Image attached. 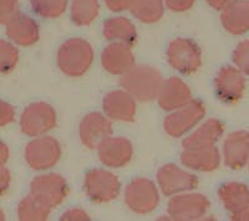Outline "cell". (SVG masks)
Here are the masks:
<instances>
[{
  "label": "cell",
  "instance_id": "cell-20",
  "mask_svg": "<svg viewBox=\"0 0 249 221\" xmlns=\"http://www.w3.org/2000/svg\"><path fill=\"white\" fill-rule=\"evenodd\" d=\"M221 134V126L217 121H208L195 133L187 137L182 143L183 149H196V148L211 147L217 137Z\"/></svg>",
  "mask_w": 249,
  "mask_h": 221
},
{
  "label": "cell",
  "instance_id": "cell-35",
  "mask_svg": "<svg viewBox=\"0 0 249 221\" xmlns=\"http://www.w3.org/2000/svg\"><path fill=\"white\" fill-rule=\"evenodd\" d=\"M207 3L214 9H222L231 3V0H207Z\"/></svg>",
  "mask_w": 249,
  "mask_h": 221
},
{
  "label": "cell",
  "instance_id": "cell-29",
  "mask_svg": "<svg viewBox=\"0 0 249 221\" xmlns=\"http://www.w3.org/2000/svg\"><path fill=\"white\" fill-rule=\"evenodd\" d=\"M15 110L12 105L0 99V127L9 125L14 121Z\"/></svg>",
  "mask_w": 249,
  "mask_h": 221
},
{
  "label": "cell",
  "instance_id": "cell-28",
  "mask_svg": "<svg viewBox=\"0 0 249 221\" xmlns=\"http://www.w3.org/2000/svg\"><path fill=\"white\" fill-rule=\"evenodd\" d=\"M19 0H0V25H5L19 13Z\"/></svg>",
  "mask_w": 249,
  "mask_h": 221
},
{
  "label": "cell",
  "instance_id": "cell-22",
  "mask_svg": "<svg viewBox=\"0 0 249 221\" xmlns=\"http://www.w3.org/2000/svg\"><path fill=\"white\" fill-rule=\"evenodd\" d=\"M99 12V0H71L70 16L75 25H90L97 17Z\"/></svg>",
  "mask_w": 249,
  "mask_h": 221
},
{
  "label": "cell",
  "instance_id": "cell-6",
  "mask_svg": "<svg viewBox=\"0 0 249 221\" xmlns=\"http://www.w3.org/2000/svg\"><path fill=\"white\" fill-rule=\"evenodd\" d=\"M167 60L175 70L190 75L201 66V51L197 44L191 39L177 37L168 44Z\"/></svg>",
  "mask_w": 249,
  "mask_h": 221
},
{
  "label": "cell",
  "instance_id": "cell-18",
  "mask_svg": "<svg viewBox=\"0 0 249 221\" xmlns=\"http://www.w3.org/2000/svg\"><path fill=\"white\" fill-rule=\"evenodd\" d=\"M102 34L110 41L133 45L137 41L136 26L130 19L124 16L111 17L104 23Z\"/></svg>",
  "mask_w": 249,
  "mask_h": 221
},
{
  "label": "cell",
  "instance_id": "cell-2",
  "mask_svg": "<svg viewBox=\"0 0 249 221\" xmlns=\"http://www.w3.org/2000/svg\"><path fill=\"white\" fill-rule=\"evenodd\" d=\"M93 50L90 44L80 37L66 40L57 51V66L70 77H80L90 68Z\"/></svg>",
  "mask_w": 249,
  "mask_h": 221
},
{
  "label": "cell",
  "instance_id": "cell-26",
  "mask_svg": "<svg viewBox=\"0 0 249 221\" xmlns=\"http://www.w3.org/2000/svg\"><path fill=\"white\" fill-rule=\"evenodd\" d=\"M217 88L219 96L224 99H233L238 96L241 86H239V77L231 70L221 71L217 79Z\"/></svg>",
  "mask_w": 249,
  "mask_h": 221
},
{
  "label": "cell",
  "instance_id": "cell-10",
  "mask_svg": "<svg viewBox=\"0 0 249 221\" xmlns=\"http://www.w3.org/2000/svg\"><path fill=\"white\" fill-rule=\"evenodd\" d=\"M157 182L166 196L188 191L197 187L198 180L193 174L181 169L175 164H166L157 172Z\"/></svg>",
  "mask_w": 249,
  "mask_h": 221
},
{
  "label": "cell",
  "instance_id": "cell-14",
  "mask_svg": "<svg viewBox=\"0 0 249 221\" xmlns=\"http://www.w3.org/2000/svg\"><path fill=\"white\" fill-rule=\"evenodd\" d=\"M102 108L108 118L120 122H132L136 116L135 98L124 90L108 92L104 97Z\"/></svg>",
  "mask_w": 249,
  "mask_h": 221
},
{
  "label": "cell",
  "instance_id": "cell-9",
  "mask_svg": "<svg viewBox=\"0 0 249 221\" xmlns=\"http://www.w3.org/2000/svg\"><path fill=\"white\" fill-rule=\"evenodd\" d=\"M204 116V107L197 99H191L187 105L175 110L166 117L163 127L166 133L173 138H179L196 126Z\"/></svg>",
  "mask_w": 249,
  "mask_h": 221
},
{
  "label": "cell",
  "instance_id": "cell-12",
  "mask_svg": "<svg viewBox=\"0 0 249 221\" xmlns=\"http://www.w3.org/2000/svg\"><path fill=\"white\" fill-rule=\"evenodd\" d=\"M80 139L89 149H97L105 139L112 136V125L101 113L86 114L80 122Z\"/></svg>",
  "mask_w": 249,
  "mask_h": 221
},
{
  "label": "cell",
  "instance_id": "cell-17",
  "mask_svg": "<svg viewBox=\"0 0 249 221\" xmlns=\"http://www.w3.org/2000/svg\"><path fill=\"white\" fill-rule=\"evenodd\" d=\"M101 63L106 71L112 75H124L135 65V56L130 45L113 43L106 46L101 55Z\"/></svg>",
  "mask_w": 249,
  "mask_h": 221
},
{
  "label": "cell",
  "instance_id": "cell-19",
  "mask_svg": "<svg viewBox=\"0 0 249 221\" xmlns=\"http://www.w3.org/2000/svg\"><path fill=\"white\" fill-rule=\"evenodd\" d=\"M181 162L184 167L196 170H212L218 164L217 150L212 147L183 149Z\"/></svg>",
  "mask_w": 249,
  "mask_h": 221
},
{
  "label": "cell",
  "instance_id": "cell-31",
  "mask_svg": "<svg viewBox=\"0 0 249 221\" xmlns=\"http://www.w3.org/2000/svg\"><path fill=\"white\" fill-rule=\"evenodd\" d=\"M62 221H85V220H90L89 218L88 213L84 211L81 209H70L68 211L62 214L61 216Z\"/></svg>",
  "mask_w": 249,
  "mask_h": 221
},
{
  "label": "cell",
  "instance_id": "cell-25",
  "mask_svg": "<svg viewBox=\"0 0 249 221\" xmlns=\"http://www.w3.org/2000/svg\"><path fill=\"white\" fill-rule=\"evenodd\" d=\"M69 0H30L33 12L45 19H56L65 13Z\"/></svg>",
  "mask_w": 249,
  "mask_h": 221
},
{
  "label": "cell",
  "instance_id": "cell-7",
  "mask_svg": "<svg viewBox=\"0 0 249 221\" xmlns=\"http://www.w3.org/2000/svg\"><path fill=\"white\" fill-rule=\"evenodd\" d=\"M159 191L147 178H136L124 190V203L136 214H148L159 205Z\"/></svg>",
  "mask_w": 249,
  "mask_h": 221
},
{
  "label": "cell",
  "instance_id": "cell-13",
  "mask_svg": "<svg viewBox=\"0 0 249 221\" xmlns=\"http://www.w3.org/2000/svg\"><path fill=\"white\" fill-rule=\"evenodd\" d=\"M101 163L110 168L124 167L132 158V144L124 137H108L97 148Z\"/></svg>",
  "mask_w": 249,
  "mask_h": 221
},
{
  "label": "cell",
  "instance_id": "cell-16",
  "mask_svg": "<svg viewBox=\"0 0 249 221\" xmlns=\"http://www.w3.org/2000/svg\"><path fill=\"white\" fill-rule=\"evenodd\" d=\"M157 99L164 110H175L187 105L192 98L190 87L179 77H170L162 82Z\"/></svg>",
  "mask_w": 249,
  "mask_h": 221
},
{
  "label": "cell",
  "instance_id": "cell-23",
  "mask_svg": "<svg viewBox=\"0 0 249 221\" xmlns=\"http://www.w3.org/2000/svg\"><path fill=\"white\" fill-rule=\"evenodd\" d=\"M223 24L228 30L233 32H239L248 25L249 5L247 3H232L226 6L222 15Z\"/></svg>",
  "mask_w": 249,
  "mask_h": 221
},
{
  "label": "cell",
  "instance_id": "cell-36",
  "mask_svg": "<svg viewBox=\"0 0 249 221\" xmlns=\"http://www.w3.org/2000/svg\"><path fill=\"white\" fill-rule=\"evenodd\" d=\"M5 220V214H4V211L1 209H0V221Z\"/></svg>",
  "mask_w": 249,
  "mask_h": 221
},
{
  "label": "cell",
  "instance_id": "cell-4",
  "mask_svg": "<svg viewBox=\"0 0 249 221\" xmlns=\"http://www.w3.org/2000/svg\"><path fill=\"white\" fill-rule=\"evenodd\" d=\"M56 126V112L45 102L28 106L20 118V128L29 137H40Z\"/></svg>",
  "mask_w": 249,
  "mask_h": 221
},
{
  "label": "cell",
  "instance_id": "cell-8",
  "mask_svg": "<svg viewBox=\"0 0 249 221\" xmlns=\"http://www.w3.org/2000/svg\"><path fill=\"white\" fill-rule=\"evenodd\" d=\"M61 148L53 137H40L31 141L25 148V160L31 169L44 170L59 162Z\"/></svg>",
  "mask_w": 249,
  "mask_h": 221
},
{
  "label": "cell",
  "instance_id": "cell-33",
  "mask_svg": "<svg viewBox=\"0 0 249 221\" xmlns=\"http://www.w3.org/2000/svg\"><path fill=\"white\" fill-rule=\"evenodd\" d=\"M12 175L6 168H0V195H3L10 185Z\"/></svg>",
  "mask_w": 249,
  "mask_h": 221
},
{
  "label": "cell",
  "instance_id": "cell-24",
  "mask_svg": "<svg viewBox=\"0 0 249 221\" xmlns=\"http://www.w3.org/2000/svg\"><path fill=\"white\" fill-rule=\"evenodd\" d=\"M50 211V207L29 194L20 202L18 207V218L21 221H44L48 220Z\"/></svg>",
  "mask_w": 249,
  "mask_h": 221
},
{
  "label": "cell",
  "instance_id": "cell-27",
  "mask_svg": "<svg viewBox=\"0 0 249 221\" xmlns=\"http://www.w3.org/2000/svg\"><path fill=\"white\" fill-rule=\"evenodd\" d=\"M19 52L13 44L5 40H0V74L12 71L17 66Z\"/></svg>",
  "mask_w": 249,
  "mask_h": 221
},
{
  "label": "cell",
  "instance_id": "cell-21",
  "mask_svg": "<svg viewBox=\"0 0 249 221\" xmlns=\"http://www.w3.org/2000/svg\"><path fill=\"white\" fill-rule=\"evenodd\" d=\"M131 14L141 23L152 24L159 21L164 13L163 0H132Z\"/></svg>",
  "mask_w": 249,
  "mask_h": 221
},
{
  "label": "cell",
  "instance_id": "cell-1",
  "mask_svg": "<svg viewBox=\"0 0 249 221\" xmlns=\"http://www.w3.org/2000/svg\"><path fill=\"white\" fill-rule=\"evenodd\" d=\"M162 82L161 72L147 65H133L120 79V85L124 91L141 102L157 98Z\"/></svg>",
  "mask_w": 249,
  "mask_h": 221
},
{
  "label": "cell",
  "instance_id": "cell-11",
  "mask_svg": "<svg viewBox=\"0 0 249 221\" xmlns=\"http://www.w3.org/2000/svg\"><path fill=\"white\" fill-rule=\"evenodd\" d=\"M208 200L201 194H176L168 202L167 211L172 220H195L206 213Z\"/></svg>",
  "mask_w": 249,
  "mask_h": 221
},
{
  "label": "cell",
  "instance_id": "cell-15",
  "mask_svg": "<svg viewBox=\"0 0 249 221\" xmlns=\"http://www.w3.org/2000/svg\"><path fill=\"white\" fill-rule=\"evenodd\" d=\"M5 25L6 35L17 45L30 46L39 40V25L24 13H17Z\"/></svg>",
  "mask_w": 249,
  "mask_h": 221
},
{
  "label": "cell",
  "instance_id": "cell-34",
  "mask_svg": "<svg viewBox=\"0 0 249 221\" xmlns=\"http://www.w3.org/2000/svg\"><path fill=\"white\" fill-rule=\"evenodd\" d=\"M9 159V148L5 143L0 141V168H3L6 164Z\"/></svg>",
  "mask_w": 249,
  "mask_h": 221
},
{
  "label": "cell",
  "instance_id": "cell-32",
  "mask_svg": "<svg viewBox=\"0 0 249 221\" xmlns=\"http://www.w3.org/2000/svg\"><path fill=\"white\" fill-rule=\"evenodd\" d=\"M132 0H105V4L111 12L119 13L124 10H128Z\"/></svg>",
  "mask_w": 249,
  "mask_h": 221
},
{
  "label": "cell",
  "instance_id": "cell-5",
  "mask_svg": "<svg viewBox=\"0 0 249 221\" xmlns=\"http://www.w3.org/2000/svg\"><path fill=\"white\" fill-rule=\"evenodd\" d=\"M68 183L60 174H44L30 183V194L50 209L61 204L68 196Z\"/></svg>",
  "mask_w": 249,
  "mask_h": 221
},
{
  "label": "cell",
  "instance_id": "cell-30",
  "mask_svg": "<svg viewBox=\"0 0 249 221\" xmlns=\"http://www.w3.org/2000/svg\"><path fill=\"white\" fill-rule=\"evenodd\" d=\"M196 0H164V4L171 12L182 13L190 10Z\"/></svg>",
  "mask_w": 249,
  "mask_h": 221
},
{
  "label": "cell",
  "instance_id": "cell-3",
  "mask_svg": "<svg viewBox=\"0 0 249 221\" xmlns=\"http://www.w3.org/2000/svg\"><path fill=\"white\" fill-rule=\"evenodd\" d=\"M84 190L91 202L102 204L117 198L120 193V182L117 176L111 172L92 169L86 173Z\"/></svg>",
  "mask_w": 249,
  "mask_h": 221
}]
</instances>
